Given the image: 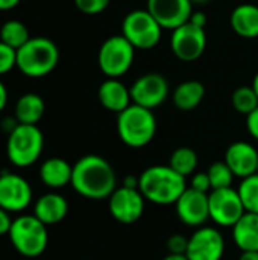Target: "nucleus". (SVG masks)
<instances>
[{"instance_id":"1","label":"nucleus","mask_w":258,"mask_h":260,"mask_svg":"<svg viewBox=\"0 0 258 260\" xmlns=\"http://www.w3.org/2000/svg\"><path fill=\"white\" fill-rule=\"evenodd\" d=\"M71 187L84 198L105 200L117 189V177L103 157L91 154L73 165Z\"/></svg>"},{"instance_id":"2","label":"nucleus","mask_w":258,"mask_h":260,"mask_svg":"<svg viewBox=\"0 0 258 260\" xmlns=\"http://www.w3.org/2000/svg\"><path fill=\"white\" fill-rule=\"evenodd\" d=\"M138 189L143 197L157 206L176 204L179 197L186 192V177L167 166H151L138 177Z\"/></svg>"},{"instance_id":"3","label":"nucleus","mask_w":258,"mask_h":260,"mask_svg":"<svg viewBox=\"0 0 258 260\" xmlns=\"http://www.w3.org/2000/svg\"><path fill=\"white\" fill-rule=\"evenodd\" d=\"M59 61L58 46L46 37H32L17 50V69L27 78H43L53 72Z\"/></svg>"},{"instance_id":"4","label":"nucleus","mask_w":258,"mask_h":260,"mask_svg":"<svg viewBox=\"0 0 258 260\" xmlns=\"http://www.w3.org/2000/svg\"><path fill=\"white\" fill-rule=\"evenodd\" d=\"M117 133L129 148H143L152 142L157 133V119L152 110L131 104L117 116Z\"/></svg>"},{"instance_id":"5","label":"nucleus","mask_w":258,"mask_h":260,"mask_svg":"<svg viewBox=\"0 0 258 260\" xmlns=\"http://www.w3.org/2000/svg\"><path fill=\"white\" fill-rule=\"evenodd\" d=\"M8 236L18 254L32 259L41 256L49 244L47 225L35 215H20L15 218Z\"/></svg>"},{"instance_id":"6","label":"nucleus","mask_w":258,"mask_h":260,"mask_svg":"<svg viewBox=\"0 0 258 260\" xmlns=\"http://www.w3.org/2000/svg\"><path fill=\"white\" fill-rule=\"evenodd\" d=\"M44 137L36 125L18 123L15 129L8 134L6 154L9 161L17 168L32 166L43 152Z\"/></svg>"},{"instance_id":"7","label":"nucleus","mask_w":258,"mask_h":260,"mask_svg":"<svg viewBox=\"0 0 258 260\" xmlns=\"http://www.w3.org/2000/svg\"><path fill=\"white\" fill-rule=\"evenodd\" d=\"M163 27L148 9L131 11L122 23V35L141 50L154 49L161 40Z\"/></svg>"},{"instance_id":"8","label":"nucleus","mask_w":258,"mask_h":260,"mask_svg":"<svg viewBox=\"0 0 258 260\" xmlns=\"http://www.w3.org/2000/svg\"><path fill=\"white\" fill-rule=\"evenodd\" d=\"M134 55L135 47L123 35H113L105 40L99 49V69L106 78L119 79L131 69Z\"/></svg>"},{"instance_id":"9","label":"nucleus","mask_w":258,"mask_h":260,"mask_svg":"<svg viewBox=\"0 0 258 260\" xmlns=\"http://www.w3.org/2000/svg\"><path fill=\"white\" fill-rule=\"evenodd\" d=\"M210 219L220 227H233L246 212L240 195L233 187L214 189L208 193Z\"/></svg>"},{"instance_id":"10","label":"nucleus","mask_w":258,"mask_h":260,"mask_svg":"<svg viewBox=\"0 0 258 260\" xmlns=\"http://www.w3.org/2000/svg\"><path fill=\"white\" fill-rule=\"evenodd\" d=\"M172 52L181 61L190 62L202 56L207 47V34L205 29L198 27L196 24L187 21L182 26L173 29L170 38Z\"/></svg>"},{"instance_id":"11","label":"nucleus","mask_w":258,"mask_h":260,"mask_svg":"<svg viewBox=\"0 0 258 260\" xmlns=\"http://www.w3.org/2000/svg\"><path fill=\"white\" fill-rule=\"evenodd\" d=\"M108 200L111 216L122 224L137 222L144 212L146 198L143 197L140 189H129L122 186L117 187Z\"/></svg>"},{"instance_id":"12","label":"nucleus","mask_w":258,"mask_h":260,"mask_svg":"<svg viewBox=\"0 0 258 260\" xmlns=\"http://www.w3.org/2000/svg\"><path fill=\"white\" fill-rule=\"evenodd\" d=\"M225 239L214 227H199L190 238L186 256L189 260H222Z\"/></svg>"},{"instance_id":"13","label":"nucleus","mask_w":258,"mask_h":260,"mask_svg":"<svg viewBox=\"0 0 258 260\" xmlns=\"http://www.w3.org/2000/svg\"><path fill=\"white\" fill-rule=\"evenodd\" d=\"M32 187L18 174H0V207L9 213L26 210L32 203Z\"/></svg>"},{"instance_id":"14","label":"nucleus","mask_w":258,"mask_h":260,"mask_svg":"<svg viewBox=\"0 0 258 260\" xmlns=\"http://www.w3.org/2000/svg\"><path fill=\"white\" fill-rule=\"evenodd\" d=\"M132 104L154 110L160 107L169 96V82L160 73H146L131 85Z\"/></svg>"},{"instance_id":"15","label":"nucleus","mask_w":258,"mask_h":260,"mask_svg":"<svg viewBox=\"0 0 258 260\" xmlns=\"http://www.w3.org/2000/svg\"><path fill=\"white\" fill-rule=\"evenodd\" d=\"M148 11L163 29H176L190 20L193 3L190 0H148Z\"/></svg>"},{"instance_id":"16","label":"nucleus","mask_w":258,"mask_h":260,"mask_svg":"<svg viewBox=\"0 0 258 260\" xmlns=\"http://www.w3.org/2000/svg\"><path fill=\"white\" fill-rule=\"evenodd\" d=\"M178 218L189 227H202L210 219L208 193L187 187L175 204Z\"/></svg>"},{"instance_id":"17","label":"nucleus","mask_w":258,"mask_h":260,"mask_svg":"<svg viewBox=\"0 0 258 260\" xmlns=\"http://www.w3.org/2000/svg\"><path fill=\"white\" fill-rule=\"evenodd\" d=\"M234 177L246 178L257 174L258 169V151L248 142H234L228 146L224 160Z\"/></svg>"},{"instance_id":"18","label":"nucleus","mask_w":258,"mask_h":260,"mask_svg":"<svg viewBox=\"0 0 258 260\" xmlns=\"http://www.w3.org/2000/svg\"><path fill=\"white\" fill-rule=\"evenodd\" d=\"M99 102L103 108L113 113H122L131 105V90L126 88L123 82H120L117 78H108L103 81L97 91Z\"/></svg>"},{"instance_id":"19","label":"nucleus","mask_w":258,"mask_h":260,"mask_svg":"<svg viewBox=\"0 0 258 260\" xmlns=\"http://www.w3.org/2000/svg\"><path fill=\"white\" fill-rule=\"evenodd\" d=\"M67 213L68 203L62 195L56 192H49L40 197L33 204V215L46 225H55L61 222Z\"/></svg>"},{"instance_id":"20","label":"nucleus","mask_w":258,"mask_h":260,"mask_svg":"<svg viewBox=\"0 0 258 260\" xmlns=\"http://www.w3.org/2000/svg\"><path fill=\"white\" fill-rule=\"evenodd\" d=\"M73 166L59 157L47 158L40 168V180L50 189H61L71 184Z\"/></svg>"},{"instance_id":"21","label":"nucleus","mask_w":258,"mask_h":260,"mask_svg":"<svg viewBox=\"0 0 258 260\" xmlns=\"http://www.w3.org/2000/svg\"><path fill=\"white\" fill-rule=\"evenodd\" d=\"M233 30L242 38L258 37V6L252 3H243L234 8L230 17Z\"/></svg>"},{"instance_id":"22","label":"nucleus","mask_w":258,"mask_h":260,"mask_svg":"<svg viewBox=\"0 0 258 260\" xmlns=\"http://www.w3.org/2000/svg\"><path fill=\"white\" fill-rule=\"evenodd\" d=\"M233 239L242 251H258V213H243L233 225Z\"/></svg>"},{"instance_id":"23","label":"nucleus","mask_w":258,"mask_h":260,"mask_svg":"<svg viewBox=\"0 0 258 260\" xmlns=\"http://www.w3.org/2000/svg\"><path fill=\"white\" fill-rule=\"evenodd\" d=\"M46 111V104L43 98L36 93H26L23 94L14 110V117L18 120V123L23 125H36Z\"/></svg>"},{"instance_id":"24","label":"nucleus","mask_w":258,"mask_h":260,"mask_svg":"<svg viewBox=\"0 0 258 260\" xmlns=\"http://www.w3.org/2000/svg\"><path fill=\"white\" fill-rule=\"evenodd\" d=\"M205 87L199 81H184L173 90V104L181 111H192L202 102Z\"/></svg>"},{"instance_id":"25","label":"nucleus","mask_w":258,"mask_h":260,"mask_svg":"<svg viewBox=\"0 0 258 260\" xmlns=\"http://www.w3.org/2000/svg\"><path fill=\"white\" fill-rule=\"evenodd\" d=\"M30 38L32 37L29 35L26 24L20 20H8L0 27V41L11 46L15 50L23 47Z\"/></svg>"},{"instance_id":"26","label":"nucleus","mask_w":258,"mask_h":260,"mask_svg":"<svg viewBox=\"0 0 258 260\" xmlns=\"http://www.w3.org/2000/svg\"><path fill=\"white\" fill-rule=\"evenodd\" d=\"M169 166L182 177L193 175L198 168V154L187 146L178 148L172 152Z\"/></svg>"},{"instance_id":"27","label":"nucleus","mask_w":258,"mask_h":260,"mask_svg":"<svg viewBox=\"0 0 258 260\" xmlns=\"http://www.w3.org/2000/svg\"><path fill=\"white\" fill-rule=\"evenodd\" d=\"M231 102L237 113L249 116L258 107V96L252 85L251 87L243 85V87H239L234 90V93L231 96Z\"/></svg>"},{"instance_id":"28","label":"nucleus","mask_w":258,"mask_h":260,"mask_svg":"<svg viewBox=\"0 0 258 260\" xmlns=\"http://www.w3.org/2000/svg\"><path fill=\"white\" fill-rule=\"evenodd\" d=\"M237 192L245 210L249 213H258V174L243 178Z\"/></svg>"},{"instance_id":"29","label":"nucleus","mask_w":258,"mask_h":260,"mask_svg":"<svg viewBox=\"0 0 258 260\" xmlns=\"http://www.w3.org/2000/svg\"><path fill=\"white\" fill-rule=\"evenodd\" d=\"M207 174L210 177L211 190L231 187V184H233L234 174H233V171L230 169V166L225 161H216V163H213L210 166V169H208Z\"/></svg>"},{"instance_id":"30","label":"nucleus","mask_w":258,"mask_h":260,"mask_svg":"<svg viewBox=\"0 0 258 260\" xmlns=\"http://www.w3.org/2000/svg\"><path fill=\"white\" fill-rule=\"evenodd\" d=\"M17 67V50L0 41V76Z\"/></svg>"},{"instance_id":"31","label":"nucleus","mask_w":258,"mask_h":260,"mask_svg":"<svg viewBox=\"0 0 258 260\" xmlns=\"http://www.w3.org/2000/svg\"><path fill=\"white\" fill-rule=\"evenodd\" d=\"M109 3L111 0H75L76 8L85 15L102 14L109 6Z\"/></svg>"},{"instance_id":"32","label":"nucleus","mask_w":258,"mask_h":260,"mask_svg":"<svg viewBox=\"0 0 258 260\" xmlns=\"http://www.w3.org/2000/svg\"><path fill=\"white\" fill-rule=\"evenodd\" d=\"M189 245V238L182 235H172L167 239V250L173 254H186Z\"/></svg>"},{"instance_id":"33","label":"nucleus","mask_w":258,"mask_h":260,"mask_svg":"<svg viewBox=\"0 0 258 260\" xmlns=\"http://www.w3.org/2000/svg\"><path fill=\"white\" fill-rule=\"evenodd\" d=\"M190 187L198 190V192H204L208 193L211 190V183H210V177L207 172H198L193 174L192 181H190Z\"/></svg>"},{"instance_id":"34","label":"nucleus","mask_w":258,"mask_h":260,"mask_svg":"<svg viewBox=\"0 0 258 260\" xmlns=\"http://www.w3.org/2000/svg\"><path fill=\"white\" fill-rule=\"evenodd\" d=\"M12 221L14 219L11 218L9 212L0 207V236H5V235L9 233L11 225H12Z\"/></svg>"},{"instance_id":"35","label":"nucleus","mask_w":258,"mask_h":260,"mask_svg":"<svg viewBox=\"0 0 258 260\" xmlns=\"http://www.w3.org/2000/svg\"><path fill=\"white\" fill-rule=\"evenodd\" d=\"M246 126H248L249 134L255 140H258V107L249 116H246Z\"/></svg>"},{"instance_id":"36","label":"nucleus","mask_w":258,"mask_h":260,"mask_svg":"<svg viewBox=\"0 0 258 260\" xmlns=\"http://www.w3.org/2000/svg\"><path fill=\"white\" fill-rule=\"evenodd\" d=\"M189 21H190V23H193V24H196L198 27L205 29V24H207L208 18H207V15H205L204 12H192V15H190V20H189Z\"/></svg>"},{"instance_id":"37","label":"nucleus","mask_w":258,"mask_h":260,"mask_svg":"<svg viewBox=\"0 0 258 260\" xmlns=\"http://www.w3.org/2000/svg\"><path fill=\"white\" fill-rule=\"evenodd\" d=\"M6 102H8V90H6L5 84L0 81V111H3V110H5Z\"/></svg>"},{"instance_id":"38","label":"nucleus","mask_w":258,"mask_h":260,"mask_svg":"<svg viewBox=\"0 0 258 260\" xmlns=\"http://www.w3.org/2000/svg\"><path fill=\"white\" fill-rule=\"evenodd\" d=\"M123 186H125V187H129V189H138V177L128 175V177L123 180Z\"/></svg>"},{"instance_id":"39","label":"nucleus","mask_w":258,"mask_h":260,"mask_svg":"<svg viewBox=\"0 0 258 260\" xmlns=\"http://www.w3.org/2000/svg\"><path fill=\"white\" fill-rule=\"evenodd\" d=\"M21 0H0V11H9L15 8Z\"/></svg>"},{"instance_id":"40","label":"nucleus","mask_w":258,"mask_h":260,"mask_svg":"<svg viewBox=\"0 0 258 260\" xmlns=\"http://www.w3.org/2000/svg\"><path fill=\"white\" fill-rule=\"evenodd\" d=\"M239 260H258V251H242Z\"/></svg>"},{"instance_id":"41","label":"nucleus","mask_w":258,"mask_h":260,"mask_svg":"<svg viewBox=\"0 0 258 260\" xmlns=\"http://www.w3.org/2000/svg\"><path fill=\"white\" fill-rule=\"evenodd\" d=\"M163 260H189L186 254H173V253H169Z\"/></svg>"},{"instance_id":"42","label":"nucleus","mask_w":258,"mask_h":260,"mask_svg":"<svg viewBox=\"0 0 258 260\" xmlns=\"http://www.w3.org/2000/svg\"><path fill=\"white\" fill-rule=\"evenodd\" d=\"M252 87H254V90H255V93H257L258 96V72L257 75H255V78H254V81H252Z\"/></svg>"},{"instance_id":"43","label":"nucleus","mask_w":258,"mask_h":260,"mask_svg":"<svg viewBox=\"0 0 258 260\" xmlns=\"http://www.w3.org/2000/svg\"><path fill=\"white\" fill-rule=\"evenodd\" d=\"M190 2H192L193 5H207L210 0H190Z\"/></svg>"},{"instance_id":"44","label":"nucleus","mask_w":258,"mask_h":260,"mask_svg":"<svg viewBox=\"0 0 258 260\" xmlns=\"http://www.w3.org/2000/svg\"><path fill=\"white\" fill-rule=\"evenodd\" d=\"M257 174H258V169H257Z\"/></svg>"}]
</instances>
